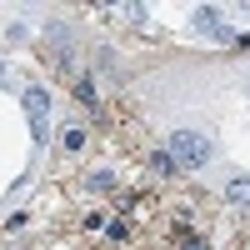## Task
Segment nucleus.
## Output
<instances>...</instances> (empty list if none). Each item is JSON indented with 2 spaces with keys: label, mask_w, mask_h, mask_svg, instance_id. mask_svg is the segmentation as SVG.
<instances>
[{
  "label": "nucleus",
  "mask_w": 250,
  "mask_h": 250,
  "mask_svg": "<svg viewBox=\"0 0 250 250\" xmlns=\"http://www.w3.org/2000/svg\"><path fill=\"white\" fill-rule=\"evenodd\" d=\"M110 185H115L110 170H95V175H90V190H110Z\"/></svg>",
  "instance_id": "nucleus-8"
},
{
  "label": "nucleus",
  "mask_w": 250,
  "mask_h": 250,
  "mask_svg": "<svg viewBox=\"0 0 250 250\" xmlns=\"http://www.w3.org/2000/svg\"><path fill=\"white\" fill-rule=\"evenodd\" d=\"M75 95H80V100H85V105H90V110L100 105V95H95V85H90V75H80V80H75Z\"/></svg>",
  "instance_id": "nucleus-7"
},
{
  "label": "nucleus",
  "mask_w": 250,
  "mask_h": 250,
  "mask_svg": "<svg viewBox=\"0 0 250 250\" xmlns=\"http://www.w3.org/2000/svg\"><path fill=\"white\" fill-rule=\"evenodd\" d=\"M195 30H205L210 40H220V45H225V40H235V35H230V25L220 20V10H215V5H200V10H195Z\"/></svg>",
  "instance_id": "nucleus-3"
},
{
  "label": "nucleus",
  "mask_w": 250,
  "mask_h": 250,
  "mask_svg": "<svg viewBox=\"0 0 250 250\" xmlns=\"http://www.w3.org/2000/svg\"><path fill=\"white\" fill-rule=\"evenodd\" d=\"M225 200L240 205V210H250V175H235L230 185H225Z\"/></svg>",
  "instance_id": "nucleus-4"
},
{
  "label": "nucleus",
  "mask_w": 250,
  "mask_h": 250,
  "mask_svg": "<svg viewBox=\"0 0 250 250\" xmlns=\"http://www.w3.org/2000/svg\"><path fill=\"white\" fill-rule=\"evenodd\" d=\"M180 250H205V240H195V235H185V245Z\"/></svg>",
  "instance_id": "nucleus-9"
},
{
  "label": "nucleus",
  "mask_w": 250,
  "mask_h": 250,
  "mask_svg": "<svg viewBox=\"0 0 250 250\" xmlns=\"http://www.w3.org/2000/svg\"><path fill=\"white\" fill-rule=\"evenodd\" d=\"M25 115H30L35 140H45V135H50V125H45V120H50V90H45V85H30V90H25Z\"/></svg>",
  "instance_id": "nucleus-2"
},
{
  "label": "nucleus",
  "mask_w": 250,
  "mask_h": 250,
  "mask_svg": "<svg viewBox=\"0 0 250 250\" xmlns=\"http://www.w3.org/2000/svg\"><path fill=\"white\" fill-rule=\"evenodd\" d=\"M165 150H170V160L180 165V170H205V165L215 160V145L205 140L200 130H190V125H180V130H170V140H165Z\"/></svg>",
  "instance_id": "nucleus-1"
},
{
  "label": "nucleus",
  "mask_w": 250,
  "mask_h": 250,
  "mask_svg": "<svg viewBox=\"0 0 250 250\" xmlns=\"http://www.w3.org/2000/svg\"><path fill=\"white\" fill-rule=\"evenodd\" d=\"M150 170H155V175H175L180 165L170 160V150H155V155H150Z\"/></svg>",
  "instance_id": "nucleus-6"
},
{
  "label": "nucleus",
  "mask_w": 250,
  "mask_h": 250,
  "mask_svg": "<svg viewBox=\"0 0 250 250\" xmlns=\"http://www.w3.org/2000/svg\"><path fill=\"white\" fill-rule=\"evenodd\" d=\"M60 150H85V130H80V125H70V130H60Z\"/></svg>",
  "instance_id": "nucleus-5"
}]
</instances>
